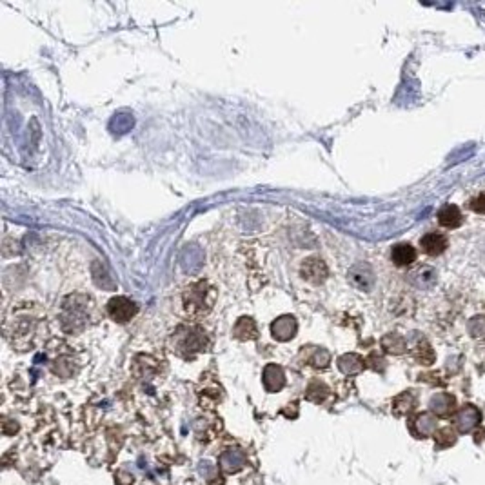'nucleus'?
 I'll list each match as a JSON object with an SVG mask.
<instances>
[{
  "instance_id": "obj_1",
  "label": "nucleus",
  "mask_w": 485,
  "mask_h": 485,
  "mask_svg": "<svg viewBox=\"0 0 485 485\" xmlns=\"http://www.w3.org/2000/svg\"><path fill=\"white\" fill-rule=\"evenodd\" d=\"M6 335L13 340V344L22 345V342L27 338L39 336L40 327L44 324V313L39 307V304H24L15 305L11 309V314L6 317Z\"/></svg>"
},
{
  "instance_id": "obj_2",
  "label": "nucleus",
  "mask_w": 485,
  "mask_h": 485,
  "mask_svg": "<svg viewBox=\"0 0 485 485\" xmlns=\"http://www.w3.org/2000/svg\"><path fill=\"white\" fill-rule=\"evenodd\" d=\"M93 300L82 293L66 297L61 304V313H59L62 331L69 335H77L86 329L93 318Z\"/></svg>"
},
{
  "instance_id": "obj_3",
  "label": "nucleus",
  "mask_w": 485,
  "mask_h": 485,
  "mask_svg": "<svg viewBox=\"0 0 485 485\" xmlns=\"http://www.w3.org/2000/svg\"><path fill=\"white\" fill-rule=\"evenodd\" d=\"M216 300V289L206 280H198L188 286L182 295V304L189 317L200 318L206 317Z\"/></svg>"
},
{
  "instance_id": "obj_4",
  "label": "nucleus",
  "mask_w": 485,
  "mask_h": 485,
  "mask_svg": "<svg viewBox=\"0 0 485 485\" xmlns=\"http://www.w3.org/2000/svg\"><path fill=\"white\" fill-rule=\"evenodd\" d=\"M173 345L176 352H185V355L204 351L207 345L206 331L197 326H180L173 333Z\"/></svg>"
},
{
  "instance_id": "obj_5",
  "label": "nucleus",
  "mask_w": 485,
  "mask_h": 485,
  "mask_svg": "<svg viewBox=\"0 0 485 485\" xmlns=\"http://www.w3.org/2000/svg\"><path fill=\"white\" fill-rule=\"evenodd\" d=\"M138 313V305L128 297H113L108 302V314L113 322L125 324L133 320Z\"/></svg>"
},
{
  "instance_id": "obj_6",
  "label": "nucleus",
  "mask_w": 485,
  "mask_h": 485,
  "mask_svg": "<svg viewBox=\"0 0 485 485\" xmlns=\"http://www.w3.org/2000/svg\"><path fill=\"white\" fill-rule=\"evenodd\" d=\"M300 275L305 282L318 286V283L326 282L327 275H329V269H327L326 262H324L322 258L309 257V258H305L304 262H302Z\"/></svg>"
},
{
  "instance_id": "obj_7",
  "label": "nucleus",
  "mask_w": 485,
  "mask_h": 485,
  "mask_svg": "<svg viewBox=\"0 0 485 485\" xmlns=\"http://www.w3.org/2000/svg\"><path fill=\"white\" fill-rule=\"evenodd\" d=\"M348 278H349V282L352 283V288L360 289V291H364V293H369L371 289L374 288V282H376L373 267L365 262H360V264H357V266H352L348 273Z\"/></svg>"
},
{
  "instance_id": "obj_8",
  "label": "nucleus",
  "mask_w": 485,
  "mask_h": 485,
  "mask_svg": "<svg viewBox=\"0 0 485 485\" xmlns=\"http://www.w3.org/2000/svg\"><path fill=\"white\" fill-rule=\"evenodd\" d=\"M480 422H481V412L478 411L474 405H464V407L460 409V411L455 415L453 425H455L460 433H469V431L474 429Z\"/></svg>"
},
{
  "instance_id": "obj_9",
  "label": "nucleus",
  "mask_w": 485,
  "mask_h": 485,
  "mask_svg": "<svg viewBox=\"0 0 485 485\" xmlns=\"http://www.w3.org/2000/svg\"><path fill=\"white\" fill-rule=\"evenodd\" d=\"M297 329L298 324L297 320H295V317H291V314H283V317L276 318L275 322L271 324V335L275 336L276 340H280V342H288V340H291L293 336L297 335Z\"/></svg>"
},
{
  "instance_id": "obj_10",
  "label": "nucleus",
  "mask_w": 485,
  "mask_h": 485,
  "mask_svg": "<svg viewBox=\"0 0 485 485\" xmlns=\"http://www.w3.org/2000/svg\"><path fill=\"white\" fill-rule=\"evenodd\" d=\"M447 245H449L447 236L440 235V233H427V235L420 238L422 251H424L425 254H429V257H438V254H442L443 251L447 250Z\"/></svg>"
},
{
  "instance_id": "obj_11",
  "label": "nucleus",
  "mask_w": 485,
  "mask_h": 485,
  "mask_svg": "<svg viewBox=\"0 0 485 485\" xmlns=\"http://www.w3.org/2000/svg\"><path fill=\"white\" fill-rule=\"evenodd\" d=\"M455 407L456 400L455 396L449 395V393H436L429 402V409L440 418L451 417L453 412H455Z\"/></svg>"
},
{
  "instance_id": "obj_12",
  "label": "nucleus",
  "mask_w": 485,
  "mask_h": 485,
  "mask_svg": "<svg viewBox=\"0 0 485 485\" xmlns=\"http://www.w3.org/2000/svg\"><path fill=\"white\" fill-rule=\"evenodd\" d=\"M436 427H438V422H436V418L431 412H420L412 420V433L417 434L418 438L431 436L436 431Z\"/></svg>"
},
{
  "instance_id": "obj_13",
  "label": "nucleus",
  "mask_w": 485,
  "mask_h": 485,
  "mask_svg": "<svg viewBox=\"0 0 485 485\" xmlns=\"http://www.w3.org/2000/svg\"><path fill=\"white\" fill-rule=\"evenodd\" d=\"M391 260L395 262V266L398 267L411 266V264L417 262V250H415L411 244L395 245L391 251Z\"/></svg>"
},
{
  "instance_id": "obj_14",
  "label": "nucleus",
  "mask_w": 485,
  "mask_h": 485,
  "mask_svg": "<svg viewBox=\"0 0 485 485\" xmlns=\"http://www.w3.org/2000/svg\"><path fill=\"white\" fill-rule=\"evenodd\" d=\"M462 222H464V216H462L458 207L453 206V204H447V206H443L442 209L438 211V223L442 228L455 229L460 228Z\"/></svg>"
},
{
  "instance_id": "obj_15",
  "label": "nucleus",
  "mask_w": 485,
  "mask_h": 485,
  "mask_svg": "<svg viewBox=\"0 0 485 485\" xmlns=\"http://www.w3.org/2000/svg\"><path fill=\"white\" fill-rule=\"evenodd\" d=\"M233 335L238 340H254L258 336L257 322L250 317L238 318V322L235 324V329H233Z\"/></svg>"
},
{
  "instance_id": "obj_16",
  "label": "nucleus",
  "mask_w": 485,
  "mask_h": 485,
  "mask_svg": "<svg viewBox=\"0 0 485 485\" xmlns=\"http://www.w3.org/2000/svg\"><path fill=\"white\" fill-rule=\"evenodd\" d=\"M264 383L269 391H280L286 383V374H283L282 367L278 365H267L266 371H264Z\"/></svg>"
},
{
  "instance_id": "obj_17",
  "label": "nucleus",
  "mask_w": 485,
  "mask_h": 485,
  "mask_svg": "<svg viewBox=\"0 0 485 485\" xmlns=\"http://www.w3.org/2000/svg\"><path fill=\"white\" fill-rule=\"evenodd\" d=\"M338 367L342 369V373L345 374H357L364 369L365 362L364 358L355 355V352H349V355H344V357L340 358Z\"/></svg>"
},
{
  "instance_id": "obj_18",
  "label": "nucleus",
  "mask_w": 485,
  "mask_h": 485,
  "mask_svg": "<svg viewBox=\"0 0 485 485\" xmlns=\"http://www.w3.org/2000/svg\"><path fill=\"white\" fill-rule=\"evenodd\" d=\"M382 348L386 349L387 352H391V355H402V352H405V349H407V344H405L404 336L391 333V335H386L382 338Z\"/></svg>"
},
{
  "instance_id": "obj_19",
  "label": "nucleus",
  "mask_w": 485,
  "mask_h": 485,
  "mask_svg": "<svg viewBox=\"0 0 485 485\" xmlns=\"http://www.w3.org/2000/svg\"><path fill=\"white\" fill-rule=\"evenodd\" d=\"M412 357L417 358L422 365H431L434 362V351L429 345V342L420 340L417 344V348L412 349Z\"/></svg>"
},
{
  "instance_id": "obj_20",
  "label": "nucleus",
  "mask_w": 485,
  "mask_h": 485,
  "mask_svg": "<svg viewBox=\"0 0 485 485\" xmlns=\"http://www.w3.org/2000/svg\"><path fill=\"white\" fill-rule=\"evenodd\" d=\"M415 405H417V396L412 395V393H404V395H400L398 398L395 400V411L398 412V415L412 411Z\"/></svg>"
},
{
  "instance_id": "obj_21",
  "label": "nucleus",
  "mask_w": 485,
  "mask_h": 485,
  "mask_svg": "<svg viewBox=\"0 0 485 485\" xmlns=\"http://www.w3.org/2000/svg\"><path fill=\"white\" fill-rule=\"evenodd\" d=\"M469 333H471V336H474V338H481V336H485V318L484 317H474L469 322Z\"/></svg>"
},
{
  "instance_id": "obj_22",
  "label": "nucleus",
  "mask_w": 485,
  "mask_h": 485,
  "mask_svg": "<svg viewBox=\"0 0 485 485\" xmlns=\"http://www.w3.org/2000/svg\"><path fill=\"white\" fill-rule=\"evenodd\" d=\"M329 360H331V357L326 349H314V355L309 362H311V365H314V367H327Z\"/></svg>"
},
{
  "instance_id": "obj_23",
  "label": "nucleus",
  "mask_w": 485,
  "mask_h": 485,
  "mask_svg": "<svg viewBox=\"0 0 485 485\" xmlns=\"http://www.w3.org/2000/svg\"><path fill=\"white\" fill-rule=\"evenodd\" d=\"M467 206H469V209L478 213V215H485V193L477 195L474 198H471Z\"/></svg>"
},
{
  "instance_id": "obj_24",
  "label": "nucleus",
  "mask_w": 485,
  "mask_h": 485,
  "mask_svg": "<svg viewBox=\"0 0 485 485\" xmlns=\"http://www.w3.org/2000/svg\"><path fill=\"white\" fill-rule=\"evenodd\" d=\"M456 442V434L455 431L451 429V427H447V429H442L438 434V446L442 447H447V446H453V443Z\"/></svg>"
},
{
  "instance_id": "obj_25",
  "label": "nucleus",
  "mask_w": 485,
  "mask_h": 485,
  "mask_svg": "<svg viewBox=\"0 0 485 485\" xmlns=\"http://www.w3.org/2000/svg\"><path fill=\"white\" fill-rule=\"evenodd\" d=\"M222 458H226V460H231V464L226 467V471H238V467L242 465V462H244V456L240 455V453H226V455L222 456Z\"/></svg>"
}]
</instances>
